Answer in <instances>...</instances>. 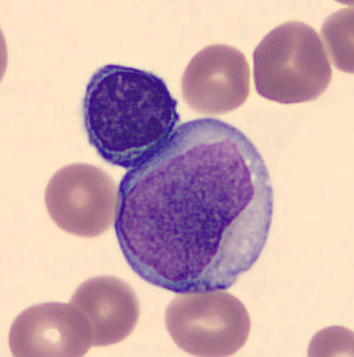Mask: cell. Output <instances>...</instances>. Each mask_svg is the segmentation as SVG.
<instances>
[{
  "instance_id": "cell-3",
  "label": "cell",
  "mask_w": 354,
  "mask_h": 357,
  "mask_svg": "<svg viewBox=\"0 0 354 357\" xmlns=\"http://www.w3.org/2000/svg\"><path fill=\"white\" fill-rule=\"evenodd\" d=\"M256 90L279 104L317 99L332 80L319 35L307 24L288 22L268 33L254 50Z\"/></svg>"
},
{
  "instance_id": "cell-2",
  "label": "cell",
  "mask_w": 354,
  "mask_h": 357,
  "mask_svg": "<svg viewBox=\"0 0 354 357\" xmlns=\"http://www.w3.org/2000/svg\"><path fill=\"white\" fill-rule=\"evenodd\" d=\"M178 102L152 72L107 64L93 74L82 102L88 143L109 165L131 169L176 131Z\"/></svg>"
},
{
  "instance_id": "cell-7",
  "label": "cell",
  "mask_w": 354,
  "mask_h": 357,
  "mask_svg": "<svg viewBox=\"0 0 354 357\" xmlns=\"http://www.w3.org/2000/svg\"><path fill=\"white\" fill-rule=\"evenodd\" d=\"M9 344L14 356H82L93 347L92 333L72 304H39L15 319Z\"/></svg>"
},
{
  "instance_id": "cell-4",
  "label": "cell",
  "mask_w": 354,
  "mask_h": 357,
  "mask_svg": "<svg viewBox=\"0 0 354 357\" xmlns=\"http://www.w3.org/2000/svg\"><path fill=\"white\" fill-rule=\"evenodd\" d=\"M167 329L183 351L195 356H231L249 337V313L222 289L179 294L166 310Z\"/></svg>"
},
{
  "instance_id": "cell-8",
  "label": "cell",
  "mask_w": 354,
  "mask_h": 357,
  "mask_svg": "<svg viewBox=\"0 0 354 357\" xmlns=\"http://www.w3.org/2000/svg\"><path fill=\"white\" fill-rule=\"evenodd\" d=\"M70 303L87 319L93 347L118 344L135 329L140 315L132 287L114 277L86 280L74 292Z\"/></svg>"
},
{
  "instance_id": "cell-6",
  "label": "cell",
  "mask_w": 354,
  "mask_h": 357,
  "mask_svg": "<svg viewBox=\"0 0 354 357\" xmlns=\"http://www.w3.org/2000/svg\"><path fill=\"white\" fill-rule=\"evenodd\" d=\"M184 100L203 114L238 109L249 93V66L243 52L226 45L205 47L193 57L183 78Z\"/></svg>"
},
{
  "instance_id": "cell-1",
  "label": "cell",
  "mask_w": 354,
  "mask_h": 357,
  "mask_svg": "<svg viewBox=\"0 0 354 357\" xmlns=\"http://www.w3.org/2000/svg\"><path fill=\"white\" fill-rule=\"evenodd\" d=\"M274 202L252 141L220 119H194L122 177L114 229L145 282L176 294L224 291L260 258Z\"/></svg>"
},
{
  "instance_id": "cell-5",
  "label": "cell",
  "mask_w": 354,
  "mask_h": 357,
  "mask_svg": "<svg viewBox=\"0 0 354 357\" xmlns=\"http://www.w3.org/2000/svg\"><path fill=\"white\" fill-rule=\"evenodd\" d=\"M116 186L100 167L73 164L54 174L45 189V205L62 231L79 237H97L116 219Z\"/></svg>"
}]
</instances>
